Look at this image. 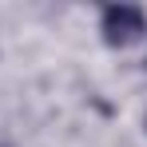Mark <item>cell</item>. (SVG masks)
Segmentation results:
<instances>
[{"instance_id": "1", "label": "cell", "mask_w": 147, "mask_h": 147, "mask_svg": "<svg viewBox=\"0 0 147 147\" xmlns=\"http://www.w3.org/2000/svg\"><path fill=\"white\" fill-rule=\"evenodd\" d=\"M143 32V12L135 4H111L103 12V40L107 44H131Z\"/></svg>"}]
</instances>
